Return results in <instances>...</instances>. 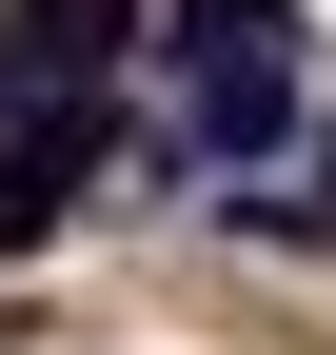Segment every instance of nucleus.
<instances>
[{
  "label": "nucleus",
  "instance_id": "f257e3e1",
  "mask_svg": "<svg viewBox=\"0 0 336 355\" xmlns=\"http://www.w3.org/2000/svg\"><path fill=\"white\" fill-rule=\"evenodd\" d=\"M119 60H139V0H0V119H20V139L79 119Z\"/></svg>",
  "mask_w": 336,
  "mask_h": 355
},
{
  "label": "nucleus",
  "instance_id": "f03ea898",
  "mask_svg": "<svg viewBox=\"0 0 336 355\" xmlns=\"http://www.w3.org/2000/svg\"><path fill=\"white\" fill-rule=\"evenodd\" d=\"M79 178H99V99H79V119H40V139H0V257H40V237H60V217H79Z\"/></svg>",
  "mask_w": 336,
  "mask_h": 355
},
{
  "label": "nucleus",
  "instance_id": "7ed1b4c3",
  "mask_svg": "<svg viewBox=\"0 0 336 355\" xmlns=\"http://www.w3.org/2000/svg\"><path fill=\"white\" fill-rule=\"evenodd\" d=\"M178 60H198V40H178ZM277 139H297V60H198V158H277Z\"/></svg>",
  "mask_w": 336,
  "mask_h": 355
},
{
  "label": "nucleus",
  "instance_id": "20e7f679",
  "mask_svg": "<svg viewBox=\"0 0 336 355\" xmlns=\"http://www.w3.org/2000/svg\"><path fill=\"white\" fill-rule=\"evenodd\" d=\"M198 60H297V0H178Z\"/></svg>",
  "mask_w": 336,
  "mask_h": 355
}]
</instances>
